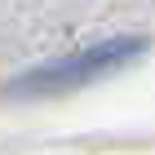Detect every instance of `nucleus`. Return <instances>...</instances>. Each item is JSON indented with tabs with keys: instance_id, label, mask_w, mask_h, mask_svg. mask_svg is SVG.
I'll return each mask as SVG.
<instances>
[{
	"instance_id": "1",
	"label": "nucleus",
	"mask_w": 155,
	"mask_h": 155,
	"mask_svg": "<svg viewBox=\"0 0 155 155\" xmlns=\"http://www.w3.org/2000/svg\"><path fill=\"white\" fill-rule=\"evenodd\" d=\"M137 53H142V40H107V45H89V49H80V53H71V58H62V62H49V67H40V71L22 75L18 89H31V93L71 89V84L97 80V75L124 67V62L137 58Z\"/></svg>"
}]
</instances>
